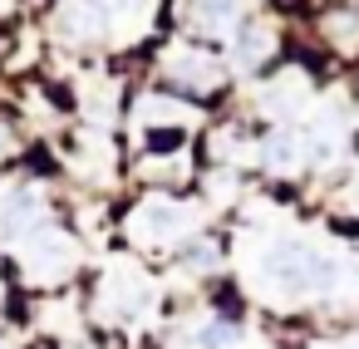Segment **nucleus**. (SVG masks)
Instances as JSON below:
<instances>
[{"instance_id":"f257e3e1","label":"nucleus","mask_w":359,"mask_h":349,"mask_svg":"<svg viewBox=\"0 0 359 349\" xmlns=\"http://www.w3.org/2000/svg\"><path fill=\"white\" fill-rule=\"evenodd\" d=\"M339 275V266L330 256H320L315 246L305 241H276L266 246L261 256V280L280 295H315V290H330Z\"/></svg>"},{"instance_id":"f03ea898","label":"nucleus","mask_w":359,"mask_h":349,"mask_svg":"<svg viewBox=\"0 0 359 349\" xmlns=\"http://www.w3.org/2000/svg\"><path fill=\"white\" fill-rule=\"evenodd\" d=\"M60 30L69 40H99L109 30L104 0H65V6H60Z\"/></svg>"},{"instance_id":"7ed1b4c3","label":"nucleus","mask_w":359,"mask_h":349,"mask_svg":"<svg viewBox=\"0 0 359 349\" xmlns=\"http://www.w3.org/2000/svg\"><path fill=\"white\" fill-rule=\"evenodd\" d=\"M138 226H143V236H177L182 226H187V212L177 207V202H148L143 212H138Z\"/></svg>"},{"instance_id":"20e7f679","label":"nucleus","mask_w":359,"mask_h":349,"mask_svg":"<svg viewBox=\"0 0 359 349\" xmlns=\"http://www.w3.org/2000/svg\"><path fill=\"white\" fill-rule=\"evenodd\" d=\"M300 143H305V138H300L295 128H280V133H271V138H266V153H261V158H266V167H276V172H290V167L300 163Z\"/></svg>"},{"instance_id":"39448f33","label":"nucleus","mask_w":359,"mask_h":349,"mask_svg":"<svg viewBox=\"0 0 359 349\" xmlns=\"http://www.w3.org/2000/svg\"><path fill=\"white\" fill-rule=\"evenodd\" d=\"M266 55H271V30L266 25H241V35H236V64L256 69Z\"/></svg>"},{"instance_id":"423d86ee","label":"nucleus","mask_w":359,"mask_h":349,"mask_svg":"<svg viewBox=\"0 0 359 349\" xmlns=\"http://www.w3.org/2000/svg\"><path fill=\"white\" fill-rule=\"evenodd\" d=\"M6 236H25L30 226H40V202H35V192H20L11 207H6Z\"/></svg>"},{"instance_id":"0eeeda50","label":"nucleus","mask_w":359,"mask_h":349,"mask_svg":"<svg viewBox=\"0 0 359 349\" xmlns=\"http://www.w3.org/2000/svg\"><path fill=\"white\" fill-rule=\"evenodd\" d=\"M217 64L212 60H177L172 64V84H192V89H217Z\"/></svg>"},{"instance_id":"6e6552de","label":"nucleus","mask_w":359,"mask_h":349,"mask_svg":"<svg viewBox=\"0 0 359 349\" xmlns=\"http://www.w3.org/2000/svg\"><path fill=\"white\" fill-rule=\"evenodd\" d=\"M236 15H241L236 0H197V25L202 30H226V25H236Z\"/></svg>"},{"instance_id":"1a4fd4ad","label":"nucleus","mask_w":359,"mask_h":349,"mask_svg":"<svg viewBox=\"0 0 359 349\" xmlns=\"http://www.w3.org/2000/svg\"><path fill=\"white\" fill-rule=\"evenodd\" d=\"M236 339H241V324H231V320H212V324L197 329V344H202V349H226V344H236Z\"/></svg>"},{"instance_id":"9d476101","label":"nucleus","mask_w":359,"mask_h":349,"mask_svg":"<svg viewBox=\"0 0 359 349\" xmlns=\"http://www.w3.org/2000/svg\"><path fill=\"white\" fill-rule=\"evenodd\" d=\"M143 6H148V0H104L109 15H114V11H118V15H123V11H143Z\"/></svg>"},{"instance_id":"9b49d317","label":"nucleus","mask_w":359,"mask_h":349,"mask_svg":"<svg viewBox=\"0 0 359 349\" xmlns=\"http://www.w3.org/2000/svg\"><path fill=\"white\" fill-rule=\"evenodd\" d=\"M15 153V133L6 128V118H0V158H11Z\"/></svg>"},{"instance_id":"f8f14e48","label":"nucleus","mask_w":359,"mask_h":349,"mask_svg":"<svg viewBox=\"0 0 359 349\" xmlns=\"http://www.w3.org/2000/svg\"><path fill=\"white\" fill-rule=\"evenodd\" d=\"M0 349H6V344H0Z\"/></svg>"}]
</instances>
